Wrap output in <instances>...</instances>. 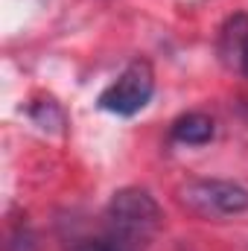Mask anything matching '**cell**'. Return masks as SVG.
<instances>
[{
    "label": "cell",
    "mask_w": 248,
    "mask_h": 251,
    "mask_svg": "<svg viewBox=\"0 0 248 251\" xmlns=\"http://www.w3.org/2000/svg\"><path fill=\"white\" fill-rule=\"evenodd\" d=\"M105 225H108V240L137 251L161 231L164 210L146 190L123 187L111 196L105 207Z\"/></svg>",
    "instance_id": "1"
},
{
    "label": "cell",
    "mask_w": 248,
    "mask_h": 251,
    "mask_svg": "<svg viewBox=\"0 0 248 251\" xmlns=\"http://www.w3.org/2000/svg\"><path fill=\"white\" fill-rule=\"evenodd\" d=\"M178 201L201 219H231L248 210V190L225 178H193L178 187Z\"/></svg>",
    "instance_id": "2"
},
{
    "label": "cell",
    "mask_w": 248,
    "mask_h": 251,
    "mask_svg": "<svg viewBox=\"0 0 248 251\" xmlns=\"http://www.w3.org/2000/svg\"><path fill=\"white\" fill-rule=\"evenodd\" d=\"M155 94V70L146 59H131L117 79L99 94L97 105L114 117H134L140 114Z\"/></svg>",
    "instance_id": "3"
},
{
    "label": "cell",
    "mask_w": 248,
    "mask_h": 251,
    "mask_svg": "<svg viewBox=\"0 0 248 251\" xmlns=\"http://www.w3.org/2000/svg\"><path fill=\"white\" fill-rule=\"evenodd\" d=\"M219 59L248 79V15H231L219 29Z\"/></svg>",
    "instance_id": "4"
},
{
    "label": "cell",
    "mask_w": 248,
    "mask_h": 251,
    "mask_svg": "<svg viewBox=\"0 0 248 251\" xmlns=\"http://www.w3.org/2000/svg\"><path fill=\"white\" fill-rule=\"evenodd\" d=\"M213 134H216V126L201 111H187L170 128L173 143H181V146H204L213 140Z\"/></svg>",
    "instance_id": "5"
},
{
    "label": "cell",
    "mask_w": 248,
    "mask_h": 251,
    "mask_svg": "<svg viewBox=\"0 0 248 251\" xmlns=\"http://www.w3.org/2000/svg\"><path fill=\"white\" fill-rule=\"evenodd\" d=\"M32 120L41 126V128H47V126H64V114L53 100H47V102L32 105Z\"/></svg>",
    "instance_id": "6"
},
{
    "label": "cell",
    "mask_w": 248,
    "mask_h": 251,
    "mask_svg": "<svg viewBox=\"0 0 248 251\" xmlns=\"http://www.w3.org/2000/svg\"><path fill=\"white\" fill-rule=\"evenodd\" d=\"M76 251H131V249H123L120 243H114V240H99V243H88V246H82V249Z\"/></svg>",
    "instance_id": "7"
},
{
    "label": "cell",
    "mask_w": 248,
    "mask_h": 251,
    "mask_svg": "<svg viewBox=\"0 0 248 251\" xmlns=\"http://www.w3.org/2000/svg\"><path fill=\"white\" fill-rule=\"evenodd\" d=\"M246 114H248V105H246Z\"/></svg>",
    "instance_id": "8"
}]
</instances>
